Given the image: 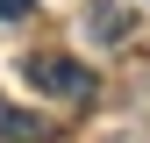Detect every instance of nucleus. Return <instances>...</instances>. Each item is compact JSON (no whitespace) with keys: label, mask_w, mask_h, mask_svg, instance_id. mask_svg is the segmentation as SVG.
Segmentation results:
<instances>
[{"label":"nucleus","mask_w":150,"mask_h":143,"mask_svg":"<svg viewBox=\"0 0 150 143\" xmlns=\"http://www.w3.org/2000/svg\"><path fill=\"white\" fill-rule=\"evenodd\" d=\"M29 86H43V93H57V100H93V72L86 64H71V57H57V50H36L29 57Z\"/></svg>","instance_id":"f257e3e1"},{"label":"nucleus","mask_w":150,"mask_h":143,"mask_svg":"<svg viewBox=\"0 0 150 143\" xmlns=\"http://www.w3.org/2000/svg\"><path fill=\"white\" fill-rule=\"evenodd\" d=\"M0 136H14V143H43V136H50V122H43V115H29V107H7V100H0Z\"/></svg>","instance_id":"f03ea898"}]
</instances>
